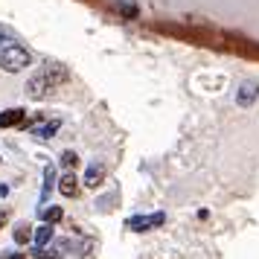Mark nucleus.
Returning <instances> with one entry per match:
<instances>
[{
	"instance_id": "obj_13",
	"label": "nucleus",
	"mask_w": 259,
	"mask_h": 259,
	"mask_svg": "<svg viewBox=\"0 0 259 259\" xmlns=\"http://www.w3.org/2000/svg\"><path fill=\"white\" fill-rule=\"evenodd\" d=\"M61 166H64V169H76V166H79V154L76 152H64L61 154Z\"/></svg>"
},
{
	"instance_id": "obj_3",
	"label": "nucleus",
	"mask_w": 259,
	"mask_h": 259,
	"mask_svg": "<svg viewBox=\"0 0 259 259\" xmlns=\"http://www.w3.org/2000/svg\"><path fill=\"white\" fill-rule=\"evenodd\" d=\"M166 224V212H152V215H131L125 222V230H134V233H143V230H154Z\"/></svg>"
},
{
	"instance_id": "obj_6",
	"label": "nucleus",
	"mask_w": 259,
	"mask_h": 259,
	"mask_svg": "<svg viewBox=\"0 0 259 259\" xmlns=\"http://www.w3.org/2000/svg\"><path fill=\"white\" fill-rule=\"evenodd\" d=\"M26 119V111L24 108H9L0 114V128H15V125H24Z\"/></svg>"
},
{
	"instance_id": "obj_11",
	"label": "nucleus",
	"mask_w": 259,
	"mask_h": 259,
	"mask_svg": "<svg viewBox=\"0 0 259 259\" xmlns=\"http://www.w3.org/2000/svg\"><path fill=\"white\" fill-rule=\"evenodd\" d=\"M41 219L50 222V224H56V222L64 219V210H61V207H44V210H41Z\"/></svg>"
},
{
	"instance_id": "obj_8",
	"label": "nucleus",
	"mask_w": 259,
	"mask_h": 259,
	"mask_svg": "<svg viewBox=\"0 0 259 259\" xmlns=\"http://www.w3.org/2000/svg\"><path fill=\"white\" fill-rule=\"evenodd\" d=\"M114 9H117L122 18H128V21H134V18L140 15V9H137V3H134V0H117V3H114Z\"/></svg>"
},
{
	"instance_id": "obj_5",
	"label": "nucleus",
	"mask_w": 259,
	"mask_h": 259,
	"mask_svg": "<svg viewBox=\"0 0 259 259\" xmlns=\"http://www.w3.org/2000/svg\"><path fill=\"white\" fill-rule=\"evenodd\" d=\"M256 99H259V84L256 82H242L239 84V91H236V102H239L242 108H250Z\"/></svg>"
},
{
	"instance_id": "obj_9",
	"label": "nucleus",
	"mask_w": 259,
	"mask_h": 259,
	"mask_svg": "<svg viewBox=\"0 0 259 259\" xmlns=\"http://www.w3.org/2000/svg\"><path fill=\"white\" fill-rule=\"evenodd\" d=\"M32 239H35V247H44L50 239H53V224L44 222V224H41V227L35 230V233H32Z\"/></svg>"
},
{
	"instance_id": "obj_16",
	"label": "nucleus",
	"mask_w": 259,
	"mask_h": 259,
	"mask_svg": "<svg viewBox=\"0 0 259 259\" xmlns=\"http://www.w3.org/2000/svg\"><path fill=\"white\" fill-rule=\"evenodd\" d=\"M0 259H26V253H3Z\"/></svg>"
},
{
	"instance_id": "obj_1",
	"label": "nucleus",
	"mask_w": 259,
	"mask_h": 259,
	"mask_svg": "<svg viewBox=\"0 0 259 259\" xmlns=\"http://www.w3.org/2000/svg\"><path fill=\"white\" fill-rule=\"evenodd\" d=\"M67 76H70V73H67L64 64H44V67H41V70L26 82L24 91H26L29 99H44V96H50L59 84L67 82Z\"/></svg>"
},
{
	"instance_id": "obj_10",
	"label": "nucleus",
	"mask_w": 259,
	"mask_h": 259,
	"mask_svg": "<svg viewBox=\"0 0 259 259\" xmlns=\"http://www.w3.org/2000/svg\"><path fill=\"white\" fill-rule=\"evenodd\" d=\"M53 187H56V169H53V166H47V169H44V189H41V204L50 198Z\"/></svg>"
},
{
	"instance_id": "obj_12",
	"label": "nucleus",
	"mask_w": 259,
	"mask_h": 259,
	"mask_svg": "<svg viewBox=\"0 0 259 259\" xmlns=\"http://www.w3.org/2000/svg\"><path fill=\"white\" fill-rule=\"evenodd\" d=\"M12 236H15V242H18V245H26V242L32 239V227H29V224H18Z\"/></svg>"
},
{
	"instance_id": "obj_14",
	"label": "nucleus",
	"mask_w": 259,
	"mask_h": 259,
	"mask_svg": "<svg viewBox=\"0 0 259 259\" xmlns=\"http://www.w3.org/2000/svg\"><path fill=\"white\" fill-rule=\"evenodd\" d=\"M9 44H18L15 32H9L6 26H0V47H9Z\"/></svg>"
},
{
	"instance_id": "obj_17",
	"label": "nucleus",
	"mask_w": 259,
	"mask_h": 259,
	"mask_svg": "<svg viewBox=\"0 0 259 259\" xmlns=\"http://www.w3.org/2000/svg\"><path fill=\"white\" fill-rule=\"evenodd\" d=\"M6 219H9V212H6V210H0V227L6 224Z\"/></svg>"
},
{
	"instance_id": "obj_7",
	"label": "nucleus",
	"mask_w": 259,
	"mask_h": 259,
	"mask_svg": "<svg viewBox=\"0 0 259 259\" xmlns=\"http://www.w3.org/2000/svg\"><path fill=\"white\" fill-rule=\"evenodd\" d=\"M59 192L67 195V198H76V195H79V178L73 175V172H64L61 181H59Z\"/></svg>"
},
{
	"instance_id": "obj_4",
	"label": "nucleus",
	"mask_w": 259,
	"mask_h": 259,
	"mask_svg": "<svg viewBox=\"0 0 259 259\" xmlns=\"http://www.w3.org/2000/svg\"><path fill=\"white\" fill-rule=\"evenodd\" d=\"M108 175V169L102 160H94V163L88 166V172H84V187L88 189H96V187H102V181H105Z\"/></svg>"
},
{
	"instance_id": "obj_2",
	"label": "nucleus",
	"mask_w": 259,
	"mask_h": 259,
	"mask_svg": "<svg viewBox=\"0 0 259 259\" xmlns=\"http://www.w3.org/2000/svg\"><path fill=\"white\" fill-rule=\"evenodd\" d=\"M29 64H32V56L21 44H9V47L0 50V67L6 73H18V70H24V67H29Z\"/></svg>"
},
{
	"instance_id": "obj_15",
	"label": "nucleus",
	"mask_w": 259,
	"mask_h": 259,
	"mask_svg": "<svg viewBox=\"0 0 259 259\" xmlns=\"http://www.w3.org/2000/svg\"><path fill=\"white\" fill-rule=\"evenodd\" d=\"M35 259H61V253H56V250H47V247H35V253H32Z\"/></svg>"
}]
</instances>
